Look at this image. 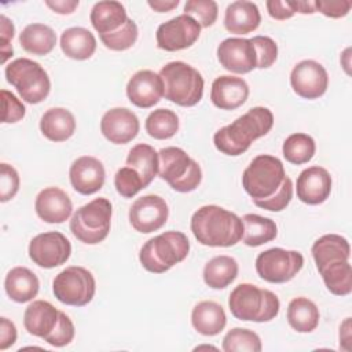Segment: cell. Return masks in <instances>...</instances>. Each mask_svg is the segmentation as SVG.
Segmentation results:
<instances>
[{
    "label": "cell",
    "mask_w": 352,
    "mask_h": 352,
    "mask_svg": "<svg viewBox=\"0 0 352 352\" xmlns=\"http://www.w3.org/2000/svg\"><path fill=\"white\" fill-rule=\"evenodd\" d=\"M272 125L274 114L268 107H252L230 125L220 128L214 133V147L230 157L241 155L250 147L252 142L265 136Z\"/></svg>",
    "instance_id": "1"
},
{
    "label": "cell",
    "mask_w": 352,
    "mask_h": 352,
    "mask_svg": "<svg viewBox=\"0 0 352 352\" xmlns=\"http://www.w3.org/2000/svg\"><path fill=\"white\" fill-rule=\"evenodd\" d=\"M195 239L210 248H230L243 235V223L239 216L217 205H205L194 212L190 221Z\"/></svg>",
    "instance_id": "2"
},
{
    "label": "cell",
    "mask_w": 352,
    "mask_h": 352,
    "mask_svg": "<svg viewBox=\"0 0 352 352\" xmlns=\"http://www.w3.org/2000/svg\"><path fill=\"white\" fill-rule=\"evenodd\" d=\"M228 308L239 320L261 323L278 316L280 302L278 296L268 289H260L253 283H239L230 293Z\"/></svg>",
    "instance_id": "3"
},
{
    "label": "cell",
    "mask_w": 352,
    "mask_h": 352,
    "mask_svg": "<svg viewBox=\"0 0 352 352\" xmlns=\"http://www.w3.org/2000/svg\"><path fill=\"white\" fill-rule=\"evenodd\" d=\"M160 76L164 82V96L169 102L182 106L192 107L204 96V77L191 65L173 60L161 67Z\"/></svg>",
    "instance_id": "4"
},
{
    "label": "cell",
    "mask_w": 352,
    "mask_h": 352,
    "mask_svg": "<svg viewBox=\"0 0 352 352\" xmlns=\"http://www.w3.org/2000/svg\"><path fill=\"white\" fill-rule=\"evenodd\" d=\"M190 253V241L180 231H166L150 238L139 252L142 267L153 274H164L182 263Z\"/></svg>",
    "instance_id": "5"
},
{
    "label": "cell",
    "mask_w": 352,
    "mask_h": 352,
    "mask_svg": "<svg viewBox=\"0 0 352 352\" xmlns=\"http://www.w3.org/2000/svg\"><path fill=\"white\" fill-rule=\"evenodd\" d=\"M158 176L177 192H191L202 182L199 164L183 148L169 146L158 151Z\"/></svg>",
    "instance_id": "6"
},
{
    "label": "cell",
    "mask_w": 352,
    "mask_h": 352,
    "mask_svg": "<svg viewBox=\"0 0 352 352\" xmlns=\"http://www.w3.org/2000/svg\"><path fill=\"white\" fill-rule=\"evenodd\" d=\"M111 202L99 197L78 208L70 219V231L80 242L96 245L104 241L111 227Z\"/></svg>",
    "instance_id": "7"
},
{
    "label": "cell",
    "mask_w": 352,
    "mask_h": 352,
    "mask_svg": "<svg viewBox=\"0 0 352 352\" xmlns=\"http://www.w3.org/2000/svg\"><path fill=\"white\" fill-rule=\"evenodd\" d=\"M6 80L30 104L41 103L51 91V80L44 67L29 58H18L6 66Z\"/></svg>",
    "instance_id": "8"
},
{
    "label": "cell",
    "mask_w": 352,
    "mask_h": 352,
    "mask_svg": "<svg viewBox=\"0 0 352 352\" xmlns=\"http://www.w3.org/2000/svg\"><path fill=\"white\" fill-rule=\"evenodd\" d=\"M285 177V166L278 157L260 154L243 170L242 187L252 199H265L275 194Z\"/></svg>",
    "instance_id": "9"
},
{
    "label": "cell",
    "mask_w": 352,
    "mask_h": 352,
    "mask_svg": "<svg viewBox=\"0 0 352 352\" xmlns=\"http://www.w3.org/2000/svg\"><path fill=\"white\" fill-rule=\"evenodd\" d=\"M52 292L62 304L84 307L91 302L95 296L96 280L89 270L70 265L54 278Z\"/></svg>",
    "instance_id": "10"
},
{
    "label": "cell",
    "mask_w": 352,
    "mask_h": 352,
    "mask_svg": "<svg viewBox=\"0 0 352 352\" xmlns=\"http://www.w3.org/2000/svg\"><path fill=\"white\" fill-rule=\"evenodd\" d=\"M304 256L297 250L271 248L256 257V271L261 279L270 283L292 280L302 268Z\"/></svg>",
    "instance_id": "11"
},
{
    "label": "cell",
    "mask_w": 352,
    "mask_h": 352,
    "mask_svg": "<svg viewBox=\"0 0 352 352\" xmlns=\"http://www.w3.org/2000/svg\"><path fill=\"white\" fill-rule=\"evenodd\" d=\"M70 254L72 243L59 231L38 234L29 243V257L41 268L59 267L69 260Z\"/></svg>",
    "instance_id": "12"
},
{
    "label": "cell",
    "mask_w": 352,
    "mask_h": 352,
    "mask_svg": "<svg viewBox=\"0 0 352 352\" xmlns=\"http://www.w3.org/2000/svg\"><path fill=\"white\" fill-rule=\"evenodd\" d=\"M201 26L191 16L182 14L164 23L157 29L155 38L158 48L169 52L190 48L199 38Z\"/></svg>",
    "instance_id": "13"
},
{
    "label": "cell",
    "mask_w": 352,
    "mask_h": 352,
    "mask_svg": "<svg viewBox=\"0 0 352 352\" xmlns=\"http://www.w3.org/2000/svg\"><path fill=\"white\" fill-rule=\"evenodd\" d=\"M129 223L142 234H150L162 228L169 216L166 201L155 194L138 198L129 208Z\"/></svg>",
    "instance_id": "14"
},
{
    "label": "cell",
    "mask_w": 352,
    "mask_h": 352,
    "mask_svg": "<svg viewBox=\"0 0 352 352\" xmlns=\"http://www.w3.org/2000/svg\"><path fill=\"white\" fill-rule=\"evenodd\" d=\"M290 85L298 96L308 100L318 99L327 91V70L322 63L314 59H304L293 67L290 73Z\"/></svg>",
    "instance_id": "15"
},
{
    "label": "cell",
    "mask_w": 352,
    "mask_h": 352,
    "mask_svg": "<svg viewBox=\"0 0 352 352\" xmlns=\"http://www.w3.org/2000/svg\"><path fill=\"white\" fill-rule=\"evenodd\" d=\"M220 65L235 74H246L257 69L256 48L250 38L228 37L217 47Z\"/></svg>",
    "instance_id": "16"
},
{
    "label": "cell",
    "mask_w": 352,
    "mask_h": 352,
    "mask_svg": "<svg viewBox=\"0 0 352 352\" xmlns=\"http://www.w3.org/2000/svg\"><path fill=\"white\" fill-rule=\"evenodd\" d=\"M140 129L138 116L126 107H113L107 110L100 120L102 135L114 144H126L132 142Z\"/></svg>",
    "instance_id": "17"
},
{
    "label": "cell",
    "mask_w": 352,
    "mask_h": 352,
    "mask_svg": "<svg viewBox=\"0 0 352 352\" xmlns=\"http://www.w3.org/2000/svg\"><path fill=\"white\" fill-rule=\"evenodd\" d=\"M126 96L136 107H153L164 96V82L161 76L148 69L136 72L126 84Z\"/></svg>",
    "instance_id": "18"
},
{
    "label": "cell",
    "mask_w": 352,
    "mask_h": 352,
    "mask_svg": "<svg viewBox=\"0 0 352 352\" xmlns=\"http://www.w3.org/2000/svg\"><path fill=\"white\" fill-rule=\"evenodd\" d=\"M69 179L72 187L82 194L92 195L98 192L106 179V170L103 164L91 155H82L73 161L69 169Z\"/></svg>",
    "instance_id": "19"
},
{
    "label": "cell",
    "mask_w": 352,
    "mask_h": 352,
    "mask_svg": "<svg viewBox=\"0 0 352 352\" xmlns=\"http://www.w3.org/2000/svg\"><path fill=\"white\" fill-rule=\"evenodd\" d=\"M331 176L323 166H309L304 169L296 184L297 198L307 205L323 204L331 192Z\"/></svg>",
    "instance_id": "20"
},
{
    "label": "cell",
    "mask_w": 352,
    "mask_h": 352,
    "mask_svg": "<svg viewBox=\"0 0 352 352\" xmlns=\"http://www.w3.org/2000/svg\"><path fill=\"white\" fill-rule=\"evenodd\" d=\"M37 216L50 224H60L66 221L73 212L70 197L59 187L43 188L34 201Z\"/></svg>",
    "instance_id": "21"
},
{
    "label": "cell",
    "mask_w": 352,
    "mask_h": 352,
    "mask_svg": "<svg viewBox=\"0 0 352 352\" xmlns=\"http://www.w3.org/2000/svg\"><path fill=\"white\" fill-rule=\"evenodd\" d=\"M249 96V85L242 77L220 76L212 82L210 100L221 110H235L241 107Z\"/></svg>",
    "instance_id": "22"
},
{
    "label": "cell",
    "mask_w": 352,
    "mask_h": 352,
    "mask_svg": "<svg viewBox=\"0 0 352 352\" xmlns=\"http://www.w3.org/2000/svg\"><path fill=\"white\" fill-rule=\"evenodd\" d=\"M60 311L50 301L34 300L30 302L23 314V326L29 334L45 340L56 327Z\"/></svg>",
    "instance_id": "23"
},
{
    "label": "cell",
    "mask_w": 352,
    "mask_h": 352,
    "mask_svg": "<svg viewBox=\"0 0 352 352\" xmlns=\"http://www.w3.org/2000/svg\"><path fill=\"white\" fill-rule=\"evenodd\" d=\"M261 22L258 7L253 1L239 0L227 6L224 14V28L234 34H248L254 32Z\"/></svg>",
    "instance_id": "24"
},
{
    "label": "cell",
    "mask_w": 352,
    "mask_h": 352,
    "mask_svg": "<svg viewBox=\"0 0 352 352\" xmlns=\"http://www.w3.org/2000/svg\"><path fill=\"white\" fill-rule=\"evenodd\" d=\"M191 324L202 336H217L227 324L224 308L216 301H199L191 311Z\"/></svg>",
    "instance_id": "25"
},
{
    "label": "cell",
    "mask_w": 352,
    "mask_h": 352,
    "mask_svg": "<svg viewBox=\"0 0 352 352\" xmlns=\"http://www.w3.org/2000/svg\"><path fill=\"white\" fill-rule=\"evenodd\" d=\"M40 131L51 142H66L74 135L76 118L65 107L48 109L40 118Z\"/></svg>",
    "instance_id": "26"
},
{
    "label": "cell",
    "mask_w": 352,
    "mask_h": 352,
    "mask_svg": "<svg viewBox=\"0 0 352 352\" xmlns=\"http://www.w3.org/2000/svg\"><path fill=\"white\" fill-rule=\"evenodd\" d=\"M7 296L15 302L32 301L40 289L37 275L26 267H14L8 271L4 279Z\"/></svg>",
    "instance_id": "27"
},
{
    "label": "cell",
    "mask_w": 352,
    "mask_h": 352,
    "mask_svg": "<svg viewBox=\"0 0 352 352\" xmlns=\"http://www.w3.org/2000/svg\"><path fill=\"white\" fill-rule=\"evenodd\" d=\"M60 50L62 52L76 60L89 59L96 51V38L94 33L81 26H73L60 34Z\"/></svg>",
    "instance_id": "28"
},
{
    "label": "cell",
    "mask_w": 352,
    "mask_h": 352,
    "mask_svg": "<svg viewBox=\"0 0 352 352\" xmlns=\"http://www.w3.org/2000/svg\"><path fill=\"white\" fill-rule=\"evenodd\" d=\"M89 19L99 34H107L120 29L126 22L128 15L120 1L104 0L94 4Z\"/></svg>",
    "instance_id": "29"
},
{
    "label": "cell",
    "mask_w": 352,
    "mask_h": 352,
    "mask_svg": "<svg viewBox=\"0 0 352 352\" xmlns=\"http://www.w3.org/2000/svg\"><path fill=\"white\" fill-rule=\"evenodd\" d=\"M311 252L318 270L326 264L349 260L351 257V246L348 239L338 234H326L318 238L314 242Z\"/></svg>",
    "instance_id": "30"
},
{
    "label": "cell",
    "mask_w": 352,
    "mask_h": 352,
    "mask_svg": "<svg viewBox=\"0 0 352 352\" xmlns=\"http://www.w3.org/2000/svg\"><path fill=\"white\" fill-rule=\"evenodd\" d=\"M19 44L26 52L44 56L54 50L56 44V34L48 25L30 23L21 32Z\"/></svg>",
    "instance_id": "31"
},
{
    "label": "cell",
    "mask_w": 352,
    "mask_h": 352,
    "mask_svg": "<svg viewBox=\"0 0 352 352\" xmlns=\"http://www.w3.org/2000/svg\"><path fill=\"white\" fill-rule=\"evenodd\" d=\"M287 322L297 333H311L319 324V309L316 304L307 297H296L287 305Z\"/></svg>",
    "instance_id": "32"
},
{
    "label": "cell",
    "mask_w": 352,
    "mask_h": 352,
    "mask_svg": "<svg viewBox=\"0 0 352 352\" xmlns=\"http://www.w3.org/2000/svg\"><path fill=\"white\" fill-rule=\"evenodd\" d=\"M238 261L227 254L210 258L204 267V280L212 289H226L238 276Z\"/></svg>",
    "instance_id": "33"
},
{
    "label": "cell",
    "mask_w": 352,
    "mask_h": 352,
    "mask_svg": "<svg viewBox=\"0 0 352 352\" xmlns=\"http://www.w3.org/2000/svg\"><path fill=\"white\" fill-rule=\"evenodd\" d=\"M243 223V235L242 242L246 246H261L267 242H271L278 235L276 223L270 219L256 213H248L242 217Z\"/></svg>",
    "instance_id": "34"
},
{
    "label": "cell",
    "mask_w": 352,
    "mask_h": 352,
    "mask_svg": "<svg viewBox=\"0 0 352 352\" xmlns=\"http://www.w3.org/2000/svg\"><path fill=\"white\" fill-rule=\"evenodd\" d=\"M158 153L153 146L146 143L133 146L126 157V165L133 168L140 175L146 187L158 175Z\"/></svg>",
    "instance_id": "35"
},
{
    "label": "cell",
    "mask_w": 352,
    "mask_h": 352,
    "mask_svg": "<svg viewBox=\"0 0 352 352\" xmlns=\"http://www.w3.org/2000/svg\"><path fill=\"white\" fill-rule=\"evenodd\" d=\"M318 271L331 294L342 297L352 292V267L349 260L326 264Z\"/></svg>",
    "instance_id": "36"
},
{
    "label": "cell",
    "mask_w": 352,
    "mask_h": 352,
    "mask_svg": "<svg viewBox=\"0 0 352 352\" xmlns=\"http://www.w3.org/2000/svg\"><path fill=\"white\" fill-rule=\"evenodd\" d=\"M316 151V143L308 133L297 132L287 136L282 146V154L287 162L302 165L309 162Z\"/></svg>",
    "instance_id": "37"
},
{
    "label": "cell",
    "mask_w": 352,
    "mask_h": 352,
    "mask_svg": "<svg viewBox=\"0 0 352 352\" xmlns=\"http://www.w3.org/2000/svg\"><path fill=\"white\" fill-rule=\"evenodd\" d=\"M144 126L146 132L157 140L170 139L179 131V117L173 110L157 109L147 116Z\"/></svg>",
    "instance_id": "38"
},
{
    "label": "cell",
    "mask_w": 352,
    "mask_h": 352,
    "mask_svg": "<svg viewBox=\"0 0 352 352\" xmlns=\"http://www.w3.org/2000/svg\"><path fill=\"white\" fill-rule=\"evenodd\" d=\"M261 349L258 334L249 329L234 327L223 338V351L226 352H260Z\"/></svg>",
    "instance_id": "39"
},
{
    "label": "cell",
    "mask_w": 352,
    "mask_h": 352,
    "mask_svg": "<svg viewBox=\"0 0 352 352\" xmlns=\"http://www.w3.org/2000/svg\"><path fill=\"white\" fill-rule=\"evenodd\" d=\"M138 36L139 29L136 22L128 18L120 29L107 34H99V38L103 43V45L111 51H125L136 43Z\"/></svg>",
    "instance_id": "40"
},
{
    "label": "cell",
    "mask_w": 352,
    "mask_h": 352,
    "mask_svg": "<svg viewBox=\"0 0 352 352\" xmlns=\"http://www.w3.org/2000/svg\"><path fill=\"white\" fill-rule=\"evenodd\" d=\"M184 14L195 19L201 28H209L217 19L219 7L213 0H188L184 4Z\"/></svg>",
    "instance_id": "41"
},
{
    "label": "cell",
    "mask_w": 352,
    "mask_h": 352,
    "mask_svg": "<svg viewBox=\"0 0 352 352\" xmlns=\"http://www.w3.org/2000/svg\"><path fill=\"white\" fill-rule=\"evenodd\" d=\"M114 186L117 192L124 198L135 197L140 190L146 188L140 175L131 166L120 168L114 176Z\"/></svg>",
    "instance_id": "42"
},
{
    "label": "cell",
    "mask_w": 352,
    "mask_h": 352,
    "mask_svg": "<svg viewBox=\"0 0 352 352\" xmlns=\"http://www.w3.org/2000/svg\"><path fill=\"white\" fill-rule=\"evenodd\" d=\"M293 182L289 176H286L280 184V187L272 194L271 197L265 199H253V204L261 209L270 210V212H280L286 209V206L290 204L293 198Z\"/></svg>",
    "instance_id": "43"
},
{
    "label": "cell",
    "mask_w": 352,
    "mask_h": 352,
    "mask_svg": "<svg viewBox=\"0 0 352 352\" xmlns=\"http://www.w3.org/2000/svg\"><path fill=\"white\" fill-rule=\"evenodd\" d=\"M257 55V69H267L272 66L278 58V45L268 36H254L250 38Z\"/></svg>",
    "instance_id": "44"
},
{
    "label": "cell",
    "mask_w": 352,
    "mask_h": 352,
    "mask_svg": "<svg viewBox=\"0 0 352 352\" xmlns=\"http://www.w3.org/2000/svg\"><path fill=\"white\" fill-rule=\"evenodd\" d=\"M74 334H76V329H74L72 319L65 312L60 311V316H59V322H58L56 327L44 341L52 346L62 348V346L69 345L73 341Z\"/></svg>",
    "instance_id": "45"
},
{
    "label": "cell",
    "mask_w": 352,
    "mask_h": 352,
    "mask_svg": "<svg viewBox=\"0 0 352 352\" xmlns=\"http://www.w3.org/2000/svg\"><path fill=\"white\" fill-rule=\"evenodd\" d=\"M1 104H3V114L1 122L3 124H14L21 121L26 114V107L12 92L7 89H1Z\"/></svg>",
    "instance_id": "46"
},
{
    "label": "cell",
    "mask_w": 352,
    "mask_h": 352,
    "mask_svg": "<svg viewBox=\"0 0 352 352\" xmlns=\"http://www.w3.org/2000/svg\"><path fill=\"white\" fill-rule=\"evenodd\" d=\"M19 190V175L16 169L6 162L0 164V201L12 199Z\"/></svg>",
    "instance_id": "47"
},
{
    "label": "cell",
    "mask_w": 352,
    "mask_h": 352,
    "mask_svg": "<svg viewBox=\"0 0 352 352\" xmlns=\"http://www.w3.org/2000/svg\"><path fill=\"white\" fill-rule=\"evenodd\" d=\"M352 7L351 0H316L315 10L329 18H342Z\"/></svg>",
    "instance_id": "48"
},
{
    "label": "cell",
    "mask_w": 352,
    "mask_h": 352,
    "mask_svg": "<svg viewBox=\"0 0 352 352\" xmlns=\"http://www.w3.org/2000/svg\"><path fill=\"white\" fill-rule=\"evenodd\" d=\"M0 32H1V63H6L10 56L14 55L12 45L10 44L14 34H15V26L11 19H8L4 14L0 16Z\"/></svg>",
    "instance_id": "49"
},
{
    "label": "cell",
    "mask_w": 352,
    "mask_h": 352,
    "mask_svg": "<svg viewBox=\"0 0 352 352\" xmlns=\"http://www.w3.org/2000/svg\"><path fill=\"white\" fill-rule=\"evenodd\" d=\"M265 6H267V11H268L270 16L276 21H286L296 14L292 1L268 0L265 3Z\"/></svg>",
    "instance_id": "50"
},
{
    "label": "cell",
    "mask_w": 352,
    "mask_h": 352,
    "mask_svg": "<svg viewBox=\"0 0 352 352\" xmlns=\"http://www.w3.org/2000/svg\"><path fill=\"white\" fill-rule=\"evenodd\" d=\"M16 327L12 320L6 316L0 318V351H4L15 344L16 341Z\"/></svg>",
    "instance_id": "51"
},
{
    "label": "cell",
    "mask_w": 352,
    "mask_h": 352,
    "mask_svg": "<svg viewBox=\"0 0 352 352\" xmlns=\"http://www.w3.org/2000/svg\"><path fill=\"white\" fill-rule=\"evenodd\" d=\"M80 1L78 0H47L45 6L50 7L54 12L60 14V15H69L73 14L76 11V8L78 7Z\"/></svg>",
    "instance_id": "52"
},
{
    "label": "cell",
    "mask_w": 352,
    "mask_h": 352,
    "mask_svg": "<svg viewBox=\"0 0 352 352\" xmlns=\"http://www.w3.org/2000/svg\"><path fill=\"white\" fill-rule=\"evenodd\" d=\"M340 349L351 351V318H345L340 326Z\"/></svg>",
    "instance_id": "53"
},
{
    "label": "cell",
    "mask_w": 352,
    "mask_h": 352,
    "mask_svg": "<svg viewBox=\"0 0 352 352\" xmlns=\"http://www.w3.org/2000/svg\"><path fill=\"white\" fill-rule=\"evenodd\" d=\"M179 0H148L147 4L157 12H169L179 6Z\"/></svg>",
    "instance_id": "54"
},
{
    "label": "cell",
    "mask_w": 352,
    "mask_h": 352,
    "mask_svg": "<svg viewBox=\"0 0 352 352\" xmlns=\"http://www.w3.org/2000/svg\"><path fill=\"white\" fill-rule=\"evenodd\" d=\"M293 7H294V11L296 12H300V14H314L316 12L315 10V1H292Z\"/></svg>",
    "instance_id": "55"
}]
</instances>
